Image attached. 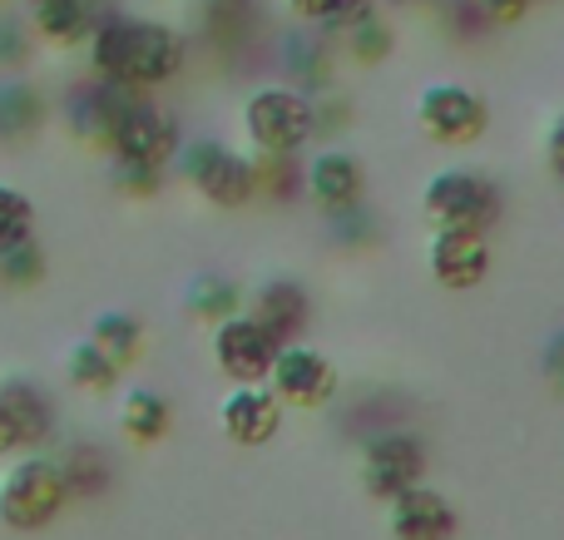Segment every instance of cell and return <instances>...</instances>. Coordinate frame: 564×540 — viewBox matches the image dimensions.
<instances>
[{
	"label": "cell",
	"mask_w": 564,
	"mask_h": 540,
	"mask_svg": "<svg viewBox=\"0 0 564 540\" xmlns=\"http://www.w3.org/2000/svg\"><path fill=\"white\" fill-rule=\"evenodd\" d=\"M85 55H89V75L149 95V89H164L169 79H178L188 45L164 20H139L124 15V10H109L95 25V35L85 40Z\"/></svg>",
	"instance_id": "cell-1"
},
{
	"label": "cell",
	"mask_w": 564,
	"mask_h": 540,
	"mask_svg": "<svg viewBox=\"0 0 564 540\" xmlns=\"http://www.w3.org/2000/svg\"><path fill=\"white\" fill-rule=\"evenodd\" d=\"M69 501V482L59 472V462L50 456L30 452V456H15L0 476V526L15 536H35L65 511Z\"/></svg>",
	"instance_id": "cell-2"
},
{
	"label": "cell",
	"mask_w": 564,
	"mask_h": 540,
	"mask_svg": "<svg viewBox=\"0 0 564 540\" xmlns=\"http://www.w3.org/2000/svg\"><path fill=\"white\" fill-rule=\"evenodd\" d=\"M243 134L258 154H297L317 134L312 95L297 85H263L243 99Z\"/></svg>",
	"instance_id": "cell-3"
},
{
	"label": "cell",
	"mask_w": 564,
	"mask_h": 540,
	"mask_svg": "<svg viewBox=\"0 0 564 540\" xmlns=\"http://www.w3.org/2000/svg\"><path fill=\"white\" fill-rule=\"evenodd\" d=\"M178 144H184V129L169 115L159 99L149 95H129V105L119 109L115 129H109V159L115 164H144V169H164L174 164Z\"/></svg>",
	"instance_id": "cell-4"
},
{
	"label": "cell",
	"mask_w": 564,
	"mask_h": 540,
	"mask_svg": "<svg viewBox=\"0 0 564 540\" xmlns=\"http://www.w3.org/2000/svg\"><path fill=\"white\" fill-rule=\"evenodd\" d=\"M178 174L188 188L208 198L218 208H243L258 194V164L238 149L218 144V139H194V144H178Z\"/></svg>",
	"instance_id": "cell-5"
},
{
	"label": "cell",
	"mask_w": 564,
	"mask_h": 540,
	"mask_svg": "<svg viewBox=\"0 0 564 540\" xmlns=\"http://www.w3.org/2000/svg\"><path fill=\"white\" fill-rule=\"evenodd\" d=\"M421 208L436 228H476L486 234L500 218V188L480 169H441L421 188Z\"/></svg>",
	"instance_id": "cell-6"
},
{
	"label": "cell",
	"mask_w": 564,
	"mask_h": 540,
	"mask_svg": "<svg viewBox=\"0 0 564 540\" xmlns=\"http://www.w3.org/2000/svg\"><path fill=\"white\" fill-rule=\"evenodd\" d=\"M416 125L426 129L436 144H476V139L490 129V109H486V99H480L470 85L441 79V85L421 89Z\"/></svg>",
	"instance_id": "cell-7"
},
{
	"label": "cell",
	"mask_w": 564,
	"mask_h": 540,
	"mask_svg": "<svg viewBox=\"0 0 564 540\" xmlns=\"http://www.w3.org/2000/svg\"><path fill=\"white\" fill-rule=\"evenodd\" d=\"M278 347L282 343L268 333L263 323H258V317L228 313L224 323H218V333H214V357H218V367H224L234 382H268Z\"/></svg>",
	"instance_id": "cell-8"
},
{
	"label": "cell",
	"mask_w": 564,
	"mask_h": 540,
	"mask_svg": "<svg viewBox=\"0 0 564 540\" xmlns=\"http://www.w3.org/2000/svg\"><path fill=\"white\" fill-rule=\"evenodd\" d=\"M109 0H30L25 6V25L40 45L50 50H79L95 25L109 15Z\"/></svg>",
	"instance_id": "cell-9"
},
{
	"label": "cell",
	"mask_w": 564,
	"mask_h": 540,
	"mask_svg": "<svg viewBox=\"0 0 564 540\" xmlns=\"http://www.w3.org/2000/svg\"><path fill=\"white\" fill-rule=\"evenodd\" d=\"M268 382H273L278 402H297V407H322L337 392V372H332L327 357L317 347H288V343L278 347Z\"/></svg>",
	"instance_id": "cell-10"
},
{
	"label": "cell",
	"mask_w": 564,
	"mask_h": 540,
	"mask_svg": "<svg viewBox=\"0 0 564 540\" xmlns=\"http://www.w3.org/2000/svg\"><path fill=\"white\" fill-rule=\"evenodd\" d=\"M426 472V452H421L416 436H381L367 446V462H361V486H367L377 501H397L401 492L421 482Z\"/></svg>",
	"instance_id": "cell-11"
},
{
	"label": "cell",
	"mask_w": 564,
	"mask_h": 540,
	"mask_svg": "<svg viewBox=\"0 0 564 540\" xmlns=\"http://www.w3.org/2000/svg\"><path fill=\"white\" fill-rule=\"evenodd\" d=\"M129 95H139V89H119L109 85V79L89 75L85 85H75L65 95V125L75 139H85V144H109V129H115L119 109L129 105Z\"/></svg>",
	"instance_id": "cell-12"
},
{
	"label": "cell",
	"mask_w": 564,
	"mask_h": 540,
	"mask_svg": "<svg viewBox=\"0 0 564 540\" xmlns=\"http://www.w3.org/2000/svg\"><path fill=\"white\" fill-rule=\"evenodd\" d=\"M490 268V244L476 228H436L431 238V273L441 288H476Z\"/></svg>",
	"instance_id": "cell-13"
},
{
	"label": "cell",
	"mask_w": 564,
	"mask_h": 540,
	"mask_svg": "<svg viewBox=\"0 0 564 540\" xmlns=\"http://www.w3.org/2000/svg\"><path fill=\"white\" fill-rule=\"evenodd\" d=\"M361 188H367L361 159L347 154V149H322V154L307 164V194H312V204L327 208V214H337V218L351 214Z\"/></svg>",
	"instance_id": "cell-14"
},
{
	"label": "cell",
	"mask_w": 564,
	"mask_h": 540,
	"mask_svg": "<svg viewBox=\"0 0 564 540\" xmlns=\"http://www.w3.org/2000/svg\"><path fill=\"white\" fill-rule=\"evenodd\" d=\"M218 422H224V432L234 436V442L258 446V442H268V436L278 432L282 402L273 397V387H263V382H238V392L224 402Z\"/></svg>",
	"instance_id": "cell-15"
},
{
	"label": "cell",
	"mask_w": 564,
	"mask_h": 540,
	"mask_svg": "<svg viewBox=\"0 0 564 540\" xmlns=\"http://www.w3.org/2000/svg\"><path fill=\"white\" fill-rule=\"evenodd\" d=\"M50 125V95L25 75H0V144H30Z\"/></svg>",
	"instance_id": "cell-16"
},
{
	"label": "cell",
	"mask_w": 564,
	"mask_h": 540,
	"mask_svg": "<svg viewBox=\"0 0 564 540\" xmlns=\"http://www.w3.org/2000/svg\"><path fill=\"white\" fill-rule=\"evenodd\" d=\"M391 531H397V540H451L456 536V511L441 492H426L416 482L391 501Z\"/></svg>",
	"instance_id": "cell-17"
},
{
	"label": "cell",
	"mask_w": 564,
	"mask_h": 540,
	"mask_svg": "<svg viewBox=\"0 0 564 540\" xmlns=\"http://www.w3.org/2000/svg\"><path fill=\"white\" fill-rule=\"evenodd\" d=\"M0 402H6V412L15 417V432H20V446H25V452H35V446L50 442V432H55V407H50V397L40 392L35 382L6 377V382H0Z\"/></svg>",
	"instance_id": "cell-18"
},
{
	"label": "cell",
	"mask_w": 564,
	"mask_h": 540,
	"mask_svg": "<svg viewBox=\"0 0 564 540\" xmlns=\"http://www.w3.org/2000/svg\"><path fill=\"white\" fill-rule=\"evenodd\" d=\"M248 317H258L278 343H288V337H297L302 327H307V293H302L297 283H288V278H278V283H268L263 293H258Z\"/></svg>",
	"instance_id": "cell-19"
},
{
	"label": "cell",
	"mask_w": 564,
	"mask_h": 540,
	"mask_svg": "<svg viewBox=\"0 0 564 540\" xmlns=\"http://www.w3.org/2000/svg\"><path fill=\"white\" fill-rule=\"evenodd\" d=\"M288 6V15H297L302 25H317L327 30V35H341V30H351L357 20L377 15L381 0H282Z\"/></svg>",
	"instance_id": "cell-20"
},
{
	"label": "cell",
	"mask_w": 564,
	"mask_h": 540,
	"mask_svg": "<svg viewBox=\"0 0 564 540\" xmlns=\"http://www.w3.org/2000/svg\"><path fill=\"white\" fill-rule=\"evenodd\" d=\"M89 343H95L99 353L115 357V367L124 372V367L139 357V347H144V327H139L129 313H99L95 327H89Z\"/></svg>",
	"instance_id": "cell-21"
},
{
	"label": "cell",
	"mask_w": 564,
	"mask_h": 540,
	"mask_svg": "<svg viewBox=\"0 0 564 540\" xmlns=\"http://www.w3.org/2000/svg\"><path fill=\"white\" fill-rule=\"evenodd\" d=\"M65 377L79 387V392H109V387L119 382V367H115V357L99 353V347L85 337V343H75L65 353Z\"/></svg>",
	"instance_id": "cell-22"
},
{
	"label": "cell",
	"mask_w": 564,
	"mask_h": 540,
	"mask_svg": "<svg viewBox=\"0 0 564 540\" xmlns=\"http://www.w3.org/2000/svg\"><path fill=\"white\" fill-rule=\"evenodd\" d=\"M119 422H124V432L134 436V442H159V436L169 432V402L159 392H149V387H134V392L124 397Z\"/></svg>",
	"instance_id": "cell-23"
},
{
	"label": "cell",
	"mask_w": 564,
	"mask_h": 540,
	"mask_svg": "<svg viewBox=\"0 0 564 540\" xmlns=\"http://www.w3.org/2000/svg\"><path fill=\"white\" fill-rule=\"evenodd\" d=\"M341 40H347V55H357L361 65H381V60L397 50V30H391V20L381 15V10L357 20L351 30H341Z\"/></svg>",
	"instance_id": "cell-24"
},
{
	"label": "cell",
	"mask_w": 564,
	"mask_h": 540,
	"mask_svg": "<svg viewBox=\"0 0 564 540\" xmlns=\"http://www.w3.org/2000/svg\"><path fill=\"white\" fill-rule=\"evenodd\" d=\"M35 234V198L15 184H0V253Z\"/></svg>",
	"instance_id": "cell-25"
},
{
	"label": "cell",
	"mask_w": 564,
	"mask_h": 540,
	"mask_svg": "<svg viewBox=\"0 0 564 540\" xmlns=\"http://www.w3.org/2000/svg\"><path fill=\"white\" fill-rule=\"evenodd\" d=\"M40 278H45V248H40L35 234L0 253V283L6 288H35Z\"/></svg>",
	"instance_id": "cell-26"
},
{
	"label": "cell",
	"mask_w": 564,
	"mask_h": 540,
	"mask_svg": "<svg viewBox=\"0 0 564 540\" xmlns=\"http://www.w3.org/2000/svg\"><path fill=\"white\" fill-rule=\"evenodd\" d=\"M35 45L40 40L30 35L25 15H6V10H0V75H20V69L35 60Z\"/></svg>",
	"instance_id": "cell-27"
},
{
	"label": "cell",
	"mask_w": 564,
	"mask_h": 540,
	"mask_svg": "<svg viewBox=\"0 0 564 540\" xmlns=\"http://www.w3.org/2000/svg\"><path fill=\"white\" fill-rule=\"evenodd\" d=\"M238 307V288L228 283V278H198L194 288H188V313L198 317H228Z\"/></svg>",
	"instance_id": "cell-28"
},
{
	"label": "cell",
	"mask_w": 564,
	"mask_h": 540,
	"mask_svg": "<svg viewBox=\"0 0 564 540\" xmlns=\"http://www.w3.org/2000/svg\"><path fill=\"white\" fill-rule=\"evenodd\" d=\"M109 179H115L119 194H154L159 184H164V169H144V164H115L109 169Z\"/></svg>",
	"instance_id": "cell-29"
},
{
	"label": "cell",
	"mask_w": 564,
	"mask_h": 540,
	"mask_svg": "<svg viewBox=\"0 0 564 540\" xmlns=\"http://www.w3.org/2000/svg\"><path fill=\"white\" fill-rule=\"evenodd\" d=\"M480 10H486L490 25H520V20L535 10V0H476Z\"/></svg>",
	"instance_id": "cell-30"
},
{
	"label": "cell",
	"mask_w": 564,
	"mask_h": 540,
	"mask_svg": "<svg viewBox=\"0 0 564 540\" xmlns=\"http://www.w3.org/2000/svg\"><path fill=\"white\" fill-rule=\"evenodd\" d=\"M545 164L550 174L564 179V115L550 119V134H545Z\"/></svg>",
	"instance_id": "cell-31"
},
{
	"label": "cell",
	"mask_w": 564,
	"mask_h": 540,
	"mask_svg": "<svg viewBox=\"0 0 564 540\" xmlns=\"http://www.w3.org/2000/svg\"><path fill=\"white\" fill-rule=\"evenodd\" d=\"M15 452H25V446H20L15 417H10V412H6V402H0V462H6V456H15Z\"/></svg>",
	"instance_id": "cell-32"
},
{
	"label": "cell",
	"mask_w": 564,
	"mask_h": 540,
	"mask_svg": "<svg viewBox=\"0 0 564 540\" xmlns=\"http://www.w3.org/2000/svg\"><path fill=\"white\" fill-rule=\"evenodd\" d=\"M545 372H550V382L564 387V333L550 337V347H545Z\"/></svg>",
	"instance_id": "cell-33"
},
{
	"label": "cell",
	"mask_w": 564,
	"mask_h": 540,
	"mask_svg": "<svg viewBox=\"0 0 564 540\" xmlns=\"http://www.w3.org/2000/svg\"><path fill=\"white\" fill-rule=\"evenodd\" d=\"M391 6H426V0H391Z\"/></svg>",
	"instance_id": "cell-34"
},
{
	"label": "cell",
	"mask_w": 564,
	"mask_h": 540,
	"mask_svg": "<svg viewBox=\"0 0 564 540\" xmlns=\"http://www.w3.org/2000/svg\"><path fill=\"white\" fill-rule=\"evenodd\" d=\"M0 10H6V6H0Z\"/></svg>",
	"instance_id": "cell-35"
},
{
	"label": "cell",
	"mask_w": 564,
	"mask_h": 540,
	"mask_svg": "<svg viewBox=\"0 0 564 540\" xmlns=\"http://www.w3.org/2000/svg\"><path fill=\"white\" fill-rule=\"evenodd\" d=\"M25 6H30V0H25Z\"/></svg>",
	"instance_id": "cell-36"
}]
</instances>
